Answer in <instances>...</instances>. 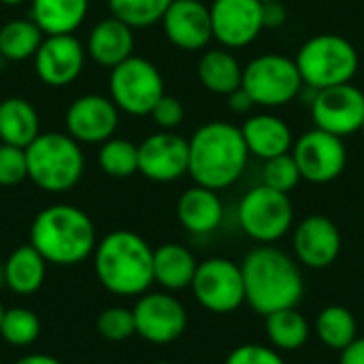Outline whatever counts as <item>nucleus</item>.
Instances as JSON below:
<instances>
[{"instance_id": "obj_6", "label": "nucleus", "mask_w": 364, "mask_h": 364, "mask_svg": "<svg viewBox=\"0 0 364 364\" xmlns=\"http://www.w3.org/2000/svg\"><path fill=\"white\" fill-rule=\"evenodd\" d=\"M305 87L318 92L324 87L350 83L358 70V51L341 34H316L307 38L294 58Z\"/></svg>"}, {"instance_id": "obj_28", "label": "nucleus", "mask_w": 364, "mask_h": 364, "mask_svg": "<svg viewBox=\"0 0 364 364\" xmlns=\"http://www.w3.org/2000/svg\"><path fill=\"white\" fill-rule=\"evenodd\" d=\"M267 337L271 341V348L277 352H296L301 350L311 335V326L307 318L296 309H279L264 318Z\"/></svg>"}, {"instance_id": "obj_48", "label": "nucleus", "mask_w": 364, "mask_h": 364, "mask_svg": "<svg viewBox=\"0 0 364 364\" xmlns=\"http://www.w3.org/2000/svg\"><path fill=\"white\" fill-rule=\"evenodd\" d=\"M0 364H2V363H0Z\"/></svg>"}, {"instance_id": "obj_25", "label": "nucleus", "mask_w": 364, "mask_h": 364, "mask_svg": "<svg viewBox=\"0 0 364 364\" xmlns=\"http://www.w3.org/2000/svg\"><path fill=\"white\" fill-rule=\"evenodd\" d=\"M198 79L205 90L218 96H228L243 83V66L237 55L226 49H207L198 60Z\"/></svg>"}, {"instance_id": "obj_16", "label": "nucleus", "mask_w": 364, "mask_h": 364, "mask_svg": "<svg viewBox=\"0 0 364 364\" xmlns=\"http://www.w3.org/2000/svg\"><path fill=\"white\" fill-rule=\"evenodd\" d=\"M119 124V109L100 94L79 96L66 111V130L77 143L102 145L109 141Z\"/></svg>"}, {"instance_id": "obj_31", "label": "nucleus", "mask_w": 364, "mask_h": 364, "mask_svg": "<svg viewBox=\"0 0 364 364\" xmlns=\"http://www.w3.org/2000/svg\"><path fill=\"white\" fill-rule=\"evenodd\" d=\"M98 164L105 175L115 179H126L139 173V145L128 139H115L102 143L98 151Z\"/></svg>"}, {"instance_id": "obj_47", "label": "nucleus", "mask_w": 364, "mask_h": 364, "mask_svg": "<svg viewBox=\"0 0 364 364\" xmlns=\"http://www.w3.org/2000/svg\"><path fill=\"white\" fill-rule=\"evenodd\" d=\"M360 130H363V132H364V122H363V128H360Z\"/></svg>"}, {"instance_id": "obj_23", "label": "nucleus", "mask_w": 364, "mask_h": 364, "mask_svg": "<svg viewBox=\"0 0 364 364\" xmlns=\"http://www.w3.org/2000/svg\"><path fill=\"white\" fill-rule=\"evenodd\" d=\"M196 269L198 260L188 247L179 243H164L154 250V284L168 292L190 288Z\"/></svg>"}, {"instance_id": "obj_26", "label": "nucleus", "mask_w": 364, "mask_h": 364, "mask_svg": "<svg viewBox=\"0 0 364 364\" xmlns=\"http://www.w3.org/2000/svg\"><path fill=\"white\" fill-rule=\"evenodd\" d=\"M41 134L38 113L30 100L11 96L0 102V141L15 147H28Z\"/></svg>"}, {"instance_id": "obj_4", "label": "nucleus", "mask_w": 364, "mask_h": 364, "mask_svg": "<svg viewBox=\"0 0 364 364\" xmlns=\"http://www.w3.org/2000/svg\"><path fill=\"white\" fill-rule=\"evenodd\" d=\"M30 245L55 267H75L98 245L94 222L73 205L45 207L30 226Z\"/></svg>"}, {"instance_id": "obj_32", "label": "nucleus", "mask_w": 364, "mask_h": 364, "mask_svg": "<svg viewBox=\"0 0 364 364\" xmlns=\"http://www.w3.org/2000/svg\"><path fill=\"white\" fill-rule=\"evenodd\" d=\"M0 337L13 348H28L36 343V339L41 337V320L32 309L26 307L4 309Z\"/></svg>"}, {"instance_id": "obj_34", "label": "nucleus", "mask_w": 364, "mask_h": 364, "mask_svg": "<svg viewBox=\"0 0 364 364\" xmlns=\"http://www.w3.org/2000/svg\"><path fill=\"white\" fill-rule=\"evenodd\" d=\"M301 181H303V177H301V171H299V164H296L292 151L282 154L271 160H264V168H262L264 186H269L277 192L290 194L292 190L299 188Z\"/></svg>"}, {"instance_id": "obj_20", "label": "nucleus", "mask_w": 364, "mask_h": 364, "mask_svg": "<svg viewBox=\"0 0 364 364\" xmlns=\"http://www.w3.org/2000/svg\"><path fill=\"white\" fill-rule=\"evenodd\" d=\"M250 156L258 160H271L282 154H290L294 147V136L290 126L273 113H256L241 126Z\"/></svg>"}, {"instance_id": "obj_13", "label": "nucleus", "mask_w": 364, "mask_h": 364, "mask_svg": "<svg viewBox=\"0 0 364 364\" xmlns=\"http://www.w3.org/2000/svg\"><path fill=\"white\" fill-rule=\"evenodd\" d=\"M311 117L316 128L337 136L354 134L363 128L364 92L350 83L318 90L311 100Z\"/></svg>"}, {"instance_id": "obj_3", "label": "nucleus", "mask_w": 364, "mask_h": 364, "mask_svg": "<svg viewBox=\"0 0 364 364\" xmlns=\"http://www.w3.org/2000/svg\"><path fill=\"white\" fill-rule=\"evenodd\" d=\"M92 256L96 277L111 294L141 296L154 284V250L132 230L105 235Z\"/></svg>"}, {"instance_id": "obj_5", "label": "nucleus", "mask_w": 364, "mask_h": 364, "mask_svg": "<svg viewBox=\"0 0 364 364\" xmlns=\"http://www.w3.org/2000/svg\"><path fill=\"white\" fill-rule=\"evenodd\" d=\"M26 160L28 179L51 194L73 190L85 168L81 143L62 132H41L26 147Z\"/></svg>"}, {"instance_id": "obj_38", "label": "nucleus", "mask_w": 364, "mask_h": 364, "mask_svg": "<svg viewBox=\"0 0 364 364\" xmlns=\"http://www.w3.org/2000/svg\"><path fill=\"white\" fill-rule=\"evenodd\" d=\"M149 115H151L154 124H156L160 130H175L177 126H181V122H183V117H186V109H183V105H181L179 98L164 94V96L156 102V107L151 109Z\"/></svg>"}, {"instance_id": "obj_40", "label": "nucleus", "mask_w": 364, "mask_h": 364, "mask_svg": "<svg viewBox=\"0 0 364 364\" xmlns=\"http://www.w3.org/2000/svg\"><path fill=\"white\" fill-rule=\"evenodd\" d=\"M228 107H230L235 113L245 115V113H250L256 105H254V100L250 98V94H247L243 87H239V90H235L232 94H228Z\"/></svg>"}, {"instance_id": "obj_29", "label": "nucleus", "mask_w": 364, "mask_h": 364, "mask_svg": "<svg viewBox=\"0 0 364 364\" xmlns=\"http://www.w3.org/2000/svg\"><path fill=\"white\" fill-rule=\"evenodd\" d=\"M316 335L331 350H346L358 337L354 314L343 305H328L316 318Z\"/></svg>"}, {"instance_id": "obj_42", "label": "nucleus", "mask_w": 364, "mask_h": 364, "mask_svg": "<svg viewBox=\"0 0 364 364\" xmlns=\"http://www.w3.org/2000/svg\"><path fill=\"white\" fill-rule=\"evenodd\" d=\"M13 364H62L58 358L53 356H47V354H28V356H21L19 360H15Z\"/></svg>"}, {"instance_id": "obj_27", "label": "nucleus", "mask_w": 364, "mask_h": 364, "mask_svg": "<svg viewBox=\"0 0 364 364\" xmlns=\"http://www.w3.org/2000/svg\"><path fill=\"white\" fill-rule=\"evenodd\" d=\"M90 0H32L30 19L43 34H73L85 19Z\"/></svg>"}, {"instance_id": "obj_22", "label": "nucleus", "mask_w": 364, "mask_h": 364, "mask_svg": "<svg viewBox=\"0 0 364 364\" xmlns=\"http://www.w3.org/2000/svg\"><path fill=\"white\" fill-rule=\"evenodd\" d=\"M224 218V205L215 190L194 186L177 200V220L192 235H209L218 230Z\"/></svg>"}, {"instance_id": "obj_46", "label": "nucleus", "mask_w": 364, "mask_h": 364, "mask_svg": "<svg viewBox=\"0 0 364 364\" xmlns=\"http://www.w3.org/2000/svg\"><path fill=\"white\" fill-rule=\"evenodd\" d=\"M260 2H271V0H260Z\"/></svg>"}, {"instance_id": "obj_12", "label": "nucleus", "mask_w": 364, "mask_h": 364, "mask_svg": "<svg viewBox=\"0 0 364 364\" xmlns=\"http://www.w3.org/2000/svg\"><path fill=\"white\" fill-rule=\"evenodd\" d=\"M136 335L149 343L177 341L188 326L186 307L171 292H145L132 307Z\"/></svg>"}, {"instance_id": "obj_30", "label": "nucleus", "mask_w": 364, "mask_h": 364, "mask_svg": "<svg viewBox=\"0 0 364 364\" xmlns=\"http://www.w3.org/2000/svg\"><path fill=\"white\" fill-rule=\"evenodd\" d=\"M45 34L32 19H13L0 28V55L11 62L34 58Z\"/></svg>"}, {"instance_id": "obj_19", "label": "nucleus", "mask_w": 364, "mask_h": 364, "mask_svg": "<svg viewBox=\"0 0 364 364\" xmlns=\"http://www.w3.org/2000/svg\"><path fill=\"white\" fill-rule=\"evenodd\" d=\"M166 38L183 51H200L213 38L211 13L203 0H173L162 17Z\"/></svg>"}, {"instance_id": "obj_2", "label": "nucleus", "mask_w": 364, "mask_h": 364, "mask_svg": "<svg viewBox=\"0 0 364 364\" xmlns=\"http://www.w3.org/2000/svg\"><path fill=\"white\" fill-rule=\"evenodd\" d=\"M190 145V168L188 175L196 186L209 190H224L237 183L247 166L250 151L241 128L228 122H209L203 124Z\"/></svg>"}, {"instance_id": "obj_1", "label": "nucleus", "mask_w": 364, "mask_h": 364, "mask_svg": "<svg viewBox=\"0 0 364 364\" xmlns=\"http://www.w3.org/2000/svg\"><path fill=\"white\" fill-rule=\"evenodd\" d=\"M245 303L258 316H271L279 309L296 307L305 294V282L296 260L279 247L260 245L243 262Z\"/></svg>"}, {"instance_id": "obj_15", "label": "nucleus", "mask_w": 364, "mask_h": 364, "mask_svg": "<svg viewBox=\"0 0 364 364\" xmlns=\"http://www.w3.org/2000/svg\"><path fill=\"white\" fill-rule=\"evenodd\" d=\"M209 13L213 38L226 49L247 47L264 30L260 0H213Z\"/></svg>"}, {"instance_id": "obj_9", "label": "nucleus", "mask_w": 364, "mask_h": 364, "mask_svg": "<svg viewBox=\"0 0 364 364\" xmlns=\"http://www.w3.org/2000/svg\"><path fill=\"white\" fill-rule=\"evenodd\" d=\"M109 92L115 107L128 115H149L164 96V79L158 66L145 58L130 55L111 68Z\"/></svg>"}, {"instance_id": "obj_24", "label": "nucleus", "mask_w": 364, "mask_h": 364, "mask_svg": "<svg viewBox=\"0 0 364 364\" xmlns=\"http://www.w3.org/2000/svg\"><path fill=\"white\" fill-rule=\"evenodd\" d=\"M47 264L49 262L30 243L28 245H19L17 250H13L9 254V258L2 264L4 286L11 292L21 294V296L34 294L45 284Z\"/></svg>"}, {"instance_id": "obj_35", "label": "nucleus", "mask_w": 364, "mask_h": 364, "mask_svg": "<svg viewBox=\"0 0 364 364\" xmlns=\"http://www.w3.org/2000/svg\"><path fill=\"white\" fill-rule=\"evenodd\" d=\"M96 331L107 341H126L132 335H136L134 326V314L128 307H107L96 318Z\"/></svg>"}, {"instance_id": "obj_18", "label": "nucleus", "mask_w": 364, "mask_h": 364, "mask_svg": "<svg viewBox=\"0 0 364 364\" xmlns=\"http://www.w3.org/2000/svg\"><path fill=\"white\" fill-rule=\"evenodd\" d=\"M296 260L314 271L328 269L341 252V232L326 215H307L301 220L292 235Z\"/></svg>"}, {"instance_id": "obj_41", "label": "nucleus", "mask_w": 364, "mask_h": 364, "mask_svg": "<svg viewBox=\"0 0 364 364\" xmlns=\"http://www.w3.org/2000/svg\"><path fill=\"white\" fill-rule=\"evenodd\" d=\"M339 364H364V337H356L346 350H341Z\"/></svg>"}, {"instance_id": "obj_14", "label": "nucleus", "mask_w": 364, "mask_h": 364, "mask_svg": "<svg viewBox=\"0 0 364 364\" xmlns=\"http://www.w3.org/2000/svg\"><path fill=\"white\" fill-rule=\"evenodd\" d=\"M190 145L188 139L173 130L149 134L139 145V173L156 183H171L188 175Z\"/></svg>"}, {"instance_id": "obj_11", "label": "nucleus", "mask_w": 364, "mask_h": 364, "mask_svg": "<svg viewBox=\"0 0 364 364\" xmlns=\"http://www.w3.org/2000/svg\"><path fill=\"white\" fill-rule=\"evenodd\" d=\"M292 156L299 164L301 177L318 186L335 181L348 164V149L343 139L322 128H314L301 134L294 141Z\"/></svg>"}, {"instance_id": "obj_33", "label": "nucleus", "mask_w": 364, "mask_h": 364, "mask_svg": "<svg viewBox=\"0 0 364 364\" xmlns=\"http://www.w3.org/2000/svg\"><path fill=\"white\" fill-rule=\"evenodd\" d=\"M173 0H109L111 15L130 28H149L162 21Z\"/></svg>"}, {"instance_id": "obj_10", "label": "nucleus", "mask_w": 364, "mask_h": 364, "mask_svg": "<svg viewBox=\"0 0 364 364\" xmlns=\"http://www.w3.org/2000/svg\"><path fill=\"white\" fill-rule=\"evenodd\" d=\"M194 299L211 314H232L245 303V282L241 264L228 258H207L198 262L194 282Z\"/></svg>"}, {"instance_id": "obj_7", "label": "nucleus", "mask_w": 364, "mask_h": 364, "mask_svg": "<svg viewBox=\"0 0 364 364\" xmlns=\"http://www.w3.org/2000/svg\"><path fill=\"white\" fill-rule=\"evenodd\" d=\"M241 87L256 107L277 109L292 102L305 87L299 66L282 53H262L243 66Z\"/></svg>"}, {"instance_id": "obj_17", "label": "nucleus", "mask_w": 364, "mask_h": 364, "mask_svg": "<svg viewBox=\"0 0 364 364\" xmlns=\"http://www.w3.org/2000/svg\"><path fill=\"white\" fill-rule=\"evenodd\" d=\"M83 64H85L83 45L73 34L45 36L34 55L36 75L49 87H64L73 83L81 75Z\"/></svg>"}, {"instance_id": "obj_45", "label": "nucleus", "mask_w": 364, "mask_h": 364, "mask_svg": "<svg viewBox=\"0 0 364 364\" xmlns=\"http://www.w3.org/2000/svg\"><path fill=\"white\" fill-rule=\"evenodd\" d=\"M154 364H173V363H166V360H160V363H154Z\"/></svg>"}, {"instance_id": "obj_43", "label": "nucleus", "mask_w": 364, "mask_h": 364, "mask_svg": "<svg viewBox=\"0 0 364 364\" xmlns=\"http://www.w3.org/2000/svg\"><path fill=\"white\" fill-rule=\"evenodd\" d=\"M2 4H6V6H17V4H21L23 0H0Z\"/></svg>"}, {"instance_id": "obj_37", "label": "nucleus", "mask_w": 364, "mask_h": 364, "mask_svg": "<svg viewBox=\"0 0 364 364\" xmlns=\"http://www.w3.org/2000/svg\"><path fill=\"white\" fill-rule=\"evenodd\" d=\"M224 364H286L275 348L262 343H245L235 348Z\"/></svg>"}, {"instance_id": "obj_8", "label": "nucleus", "mask_w": 364, "mask_h": 364, "mask_svg": "<svg viewBox=\"0 0 364 364\" xmlns=\"http://www.w3.org/2000/svg\"><path fill=\"white\" fill-rule=\"evenodd\" d=\"M237 218L250 239L258 241L260 245H273L292 230L294 207L290 194L260 183L247 190L239 200Z\"/></svg>"}, {"instance_id": "obj_44", "label": "nucleus", "mask_w": 364, "mask_h": 364, "mask_svg": "<svg viewBox=\"0 0 364 364\" xmlns=\"http://www.w3.org/2000/svg\"><path fill=\"white\" fill-rule=\"evenodd\" d=\"M2 316H4V307H2V303H0V324H2Z\"/></svg>"}, {"instance_id": "obj_36", "label": "nucleus", "mask_w": 364, "mask_h": 364, "mask_svg": "<svg viewBox=\"0 0 364 364\" xmlns=\"http://www.w3.org/2000/svg\"><path fill=\"white\" fill-rule=\"evenodd\" d=\"M28 177L26 149L0 143V186L11 188L21 183Z\"/></svg>"}, {"instance_id": "obj_21", "label": "nucleus", "mask_w": 364, "mask_h": 364, "mask_svg": "<svg viewBox=\"0 0 364 364\" xmlns=\"http://www.w3.org/2000/svg\"><path fill=\"white\" fill-rule=\"evenodd\" d=\"M134 28L117 17L100 19L87 36V53L92 60L105 68H115L132 55L134 49Z\"/></svg>"}, {"instance_id": "obj_39", "label": "nucleus", "mask_w": 364, "mask_h": 364, "mask_svg": "<svg viewBox=\"0 0 364 364\" xmlns=\"http://www.w3.org/2000/svg\"><path fill=\"white\" fill-rule=\"evenodd\" d=\"M288 19V9L282 0L262 2V21L264 28H282Z\"/></svg>"}]
</instances>
